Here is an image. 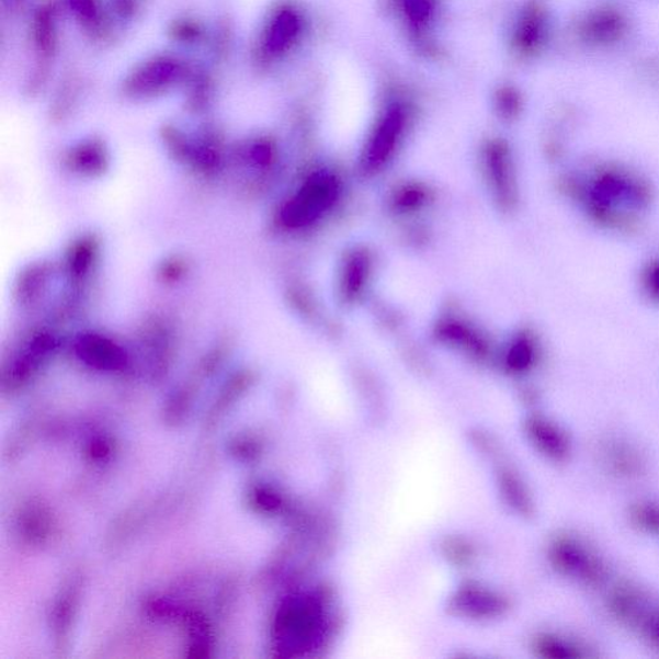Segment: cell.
<instances>
[{
    "instance_id": "6",
    "label": "cell",
    "mask_w": 659,
    "mask_h": 659,
    "mask_svg": "<svg viewBox=\"0 0 659 659\" xmlns=\"http://www.w3.org/2000/svg\"><path fill=\"white\" fill-rule=\"evenodd\" d=\"M535 649L539 656L550 659H581L596 656L583 643L558 634L538 636Z\"/></svg>"
},
{
    "instance_id": "7",
    "label": "cell",
    "mask_w": 659,
    "mask_h": 659,
    "mask_svg": "<svg viewBox=\"0 0 659 659\" xmlns=\"http://www.w3.org/2000/svg\"><path fill=\"white\" fill-rule=\"evenodd\" d=\"M79 352L92 365L115 368L123 364V353L118 348L100 337H86L80 340Z\"/></svg>"
},
{
    "instance_id": "1",
    "label": "cell",
    "mask_w": 659,
    "mask_h": 659,
    "mask_svg": "<svg viewBox=\"0 0 659 659\" xmlns=\"http://www.w3.org/2000/svg\"><path fill=\"white\" fill-rule=\"evenodd\" d=\"M549 559L557 571L589 588H599L609 580L605 559L587 539L576 533H559L549 545Z\"/></svg>"
},
{
    "instance_id": "3",
    "label": "cell",
    "mask_w": 659,
    "mask_h": 659,
    "mask_svg": "<svg viewBox=\"0 0 659 659\" xmlns=\"http://www.w3.org/2000/svg\"><path fill=\"white\" fill-rule=\"evenodd\" d=\"M596 457L603 470L620 480H638L647 476L646 451L624 435H606L599 441Z\"/></svg>"
},
{
    "instance_id": "8",
    "label": "cell",
    "mask_w": 659,
    "mask_h": 659,
    "mask_svg": "<svg viewBox=\"0 0 659 659\" xmlns=\"http://www.w3.org/2000/svg\"><path fill=\"white\" fill-rule=\"evenodd\" d=\"M628 518L635 529L659 537V502L639 501L634 503Z\"/></svg>"
},
{
    "instance_id": "4",
    "label": "cell",
    "mask_w": 659,
    "mask_h": 659,
    "mask_svg": "<svg viewBox=\"0 0 659 659\" xmlns=\"http://www.w3.org/2000/svg\"><path fill=\"white\" fill-rule=\"evenodd\" d=\"M656 602L650 592L635 581H621L606 598V610L618 625L640 630Z\"/></svg>"
},
{
    "instance_id": "9",
    "label": "cell",
    "mask_w": 659,
    "mask_h": 659,
    "mask_svg": "<svg viewBox=\"0 0 659 659\" xmlns=\"http://www.w3.org/2000/svg\"><path fill=\"white\" fill-rule=\"evenodd\" d=\"M641 638L648 643L651 649L659 651V604L656 603L654 610L639 630Z\"/></svg>"
},
{
    "instance_id": "2",
    "label": "cell",
    "mask_w": 659,
    "mask_h": 659,
    "mask_svg": "<svg viewBox=\"0 0 659 659\" xmlns=\"http://www.w3.org/2000/svg\"><path fill=\"white\" fill-rule=\"evenodd\" d=\"M339 194L338 182L328 173H318L303 186L283 213L287 226L303 227L314 224L330 209Z\"/></svg>"
},
{
    "instance_id": "5",
    "label": "cell",
    "mask_w": 659,
    "mask_h": 659,
    "mask_svg": "<svg viewBox=\"0 0 659 659\" xmlns=\"http://www.w3.org/2000/svg\"><path fill=\"white\" fill-rule=\"evenodd\" d=\"M527 432L539 453L555 463H565L572 454V442L569 435L557 423L546 418H532L527 423Z\"/></svg>"
}]
</instances>
